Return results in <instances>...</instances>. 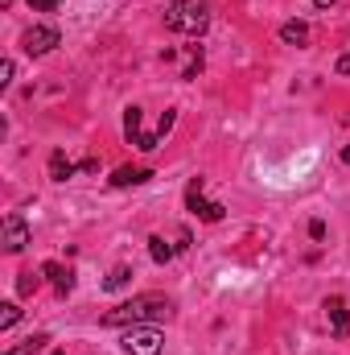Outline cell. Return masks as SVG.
Wrapping results in <instances>:
<instances>
[{"instance_id":"obj_1","label":"cell","mask_w":350,"mask_h":355,"mask_svg":"<svg viewBox=\"0 0 350 355\" xmlns=\"http://www.w3.org/2000/svg\"><path fill=\"white\" fill-rule=\"evenodd\" d=\"M169 314H174V302H169V297H161V293H140V297H132V302L107 310V314H103V327H145V322H161V318H169Z\"/></svg>"},{"instance_id":"obj_2","label":"cell","mask_w":350,"mask_h":355,"mask_svg":"<svg viewBox=\"0 0 350 355\" xmlns=\"http://www.w3.org/2000/svg\"><path fill=\"white\" fill-rule=\"evenodd\" d=\"M206 25H210V4L206 0H169L165 4V29L198 37Z\"/></svg>"},{"instance_id":"obj_3","label":"cell","mask_w":350,"mask_h":355,"mask_svg":"<svg viewBox=\"0 0 350 355\" xmlns=\"http://www.w3.org/2000/svg\"><path fill=\"white\" fill-rule=\"evenodd\" d=\"M174 120H177V112H165V116H161V124H157L153 132H145V128H140V107H128V112H124V137H128L136 149L153 153V149L165 141V132L174 128Z\"/></svg>"},{"instance_id":"obj_4","label":"cell","mask_w":350,"mask_h":355,"mask_svg":"<svg viewBox=\"0 0 350 355\" xmlns=\"http://www.w3.org/2000/svg\"><path fill=\"white\" fill-rule=\"evenodd\" d=\"M120 347H124L128 355H161L165 335H161L157 327H128L124 339H120Z\"/></svg>"},{"instance_id":"obj_5","label":"cell","mask_w":350,"mask_h":355,"mask_svg":"<svg viewBox=\"0 0 350 355\" xmlns=\"http://www.w3.org/2000/svg\"><path fill=\"white\" fill-rule=\"evenodd\" d=\"M58 42H62V37H58V29H54V25H33V29H25V33H21V50H25L29 58L50 54Z\"/></svg>"},{"instance_id":"obj_6","label":"cell","mask_w":350,"mask_h":355,"mask_svg":"<svg viewBox=\"0 0 350 355\" xmlns=\"http://www.w3.org/2000/svg\"><path fill=\"white\" fill-rule=\"evenodd\" d=\"M185 207L202 219V223H219L227 211H223V202H206L202 198V178H190V186H185Z\"/></svg>"},{"instance_id":"obj_7","label":"cell","mask_w":350,"mask_h":355,"mask_svg":"<svg viewBox=\"0 0 350 355\" xmlns=\"http://www.w3.org/2000/svg\"><path fill=\"white\" fill-rule=\"evenodd\" d=\"M25 244H29L25 219H21V215H8V219H4V252H21Z\"/></svg>"},{"instance_id":"obj_8","label":"cell","mask_w":350,"mask_h":355,"mask_svg":"<svg viewBox=\"0 0 350 355\" xmlns=\"http://www.w3.org/2000/svg\"><path fill=\"white\" fill-rule=\"evenodd\" d=\"M326 318H330V331H334L338 339L350 335V310H347L342 297H326Z\"/></svg>"},{"instance_id":"obj_9","label":"cell","mask_w":350,"mask_h":355,"mask_svg":"<svg viewBox=\"0 0 350 355\" xmlns=\"http://www.w3.org/2000/svg\"><path fill=\"white\" fill-rule=\"evenodd\" d=\"M149 178H153V170H145V166H120V170L111 174V186H120V190H124V186H145Z\"/></svg>"},{"instance_id":"obj_10","label":"cell","mask_w":350,"mask_h":355,"mask_svg":"<svg viewBox=\"0 0 350 355\" xmlns=\"http://www.w3.org/2000/svg\"><path fill=\"white\" fill-rule=\"evenodd\" d=\"M42 277H50L58 293H71V289H75V272H71V268H62L58 261H46V265H42Z\"/></svg>"},{"instance_id":"obj_11","label":"cell","mask_w":350,"mask_h":355,"mask_svg":"<svg viewBox=\"0 0 350 355\" xmlns=\"http://www.w3.org/2000/svg\"><path fill=\"white\" fill-rule=\"evenodd\" d=\"M280 42L305 46V42H309V25H305V21H284V25H280Z\"/></svg>"},{"instance_id":"obj_12","label":"cell","mask_w":350,"mask_h":355,"mask_svg":"<svg viewBox=\"0 0 350 355\" xmlns=\"http://www.w3.org/2000/svg\"><path fill=\"white\" fill-rule=\"evenodd\" d=\"M50 178H54V182H66V178H75V162H71L62 149H54V153H50Z\"/></svg>"},{"instance_id":"obj_13","label":"cell","mask_w":350,"mask_h":355,"mask_svg":"<svg viewBox=\"0 0 350 355\" xmlns=\"http://www.w3.org/2000/svg\"><path fill=\"white\" fill-rule=\"evenodd\" d=\"M174 244H165V236H153V240H149V257H153V261H157V265H169V261H174Z\"/></svg>"},{"instance_id":"obj_14","label":"cell","mask_w":350,"mask_h":355,"mask_svg":"<svg viewBox=\"0 0 350 355\" xmlns=\"http://www.w3.org/2000/svg\"><path fill=\"white\" fill-rule=\"evenodd\" d=\"M124 285H132V268H128V265L111 268V277L103 281V289H111V293H116V289H124Z\"/></svg>"},{"instance_id":"obj_15","label":"cell","mask_w":350,"mask_h":355,"mask_svg":"<svg viewBox=\"0 0 350 355\" xmlns=\"http://www.w3.org/2000/svg\"><path fill=\"white\" fill-rule=\"evenodd\" d=\"M46 343H50V335H29L21 347H12V352H4V355H33V352H42Z\"/></svg>"},{"instance_id":"obj_16","label":"cell","mask_w":350,"mask_h":355,"mask_svg":"<svg viewBox=\"0 0 350 355\" xmlns=\"http://www.w3.org/2000/svg\"><path fill=\"white\" fill-rule=\"evenodd\" d=\"M0 310H4V314H0V331H8V327L21 322V306H17V302H4Z\"/></svg>"},{"instance_id":"obj_17","label":"cell","mask_w":350,"mask_h":355,"mask_svg":"<svg viewBox=\"0 0 350 355\" xmlns=\"http://www.w3.org/2000/svg\"><path fill=\"white\" fill-rule=\"evenodd\" d=\"M33 289H37V277H33V268H25V272L17 277V293H21V297H29Z\"/></svg>"},{"instance_id":"obj_18","label":"cell","mask_w":350,"mask_h":355,"mask_svg":"<svg viewBox=\"0 0 350 355\" xmlns=\"http://www.w3.org/2000/svg\"><path fill=\"white\" fill-rule=\"evenodd\" d=\"M12 71H17V67H12V58H4V62H0V87H8V83H12Z\"/></svg>"},{"instance_id":"obj_19","label":"cell","mask_w":350,"mask_h":355,"mask_svg":"<svg viewBox=\"0 0 350 355\" xmlns=\"http://www.w3.org/2000/svg\"><path fill=\"white\" fill-rule=\"evenodd\" d=\"M62 0H29V8H37V12H54Z\"/></svg>"},{"instance_id":"obj_20","label":"cell","mask_w":350,"mask_h":355,"mask_svg":"<svg viewBox=\"0 0 350 355\" xmlns=\"http://www.w3.org/2000/svg\"><path fill=\"white\" fill-rule=\"evenodd\" d=\"M334 71H338V75H350V54H342V58H338V67H334Z\"/></svg>"},{"instance_id":"obj_21","label":"cell","mask_w":350,"mask_h":355,"mask_svg":"<svg viewBox=\"0 0 350 355\" xmlns=\"http://www.w3.org/2000/svg\"><path fill=\"white\" fill-rule=\"evenodd\" d=\"M313 4H317V8H330V4H334V0H313Z\"/></svg>"},{"instance_id":"obj_22","label":"cell","mask_w":350,"mask_h":355,"mask_svg":"<svg viewBox=\"0 0 350 355\" xmlns=\"http://www.w3.org/2000/svg\"><path fill=\"white\" fill-rule=\"evenodd\" d=\"M342 162H347V166H350V145H347V149H342Z\"/></svg>"},{"instance_id":"obj_23","label":"cell","mask_w":350,"mask_h":355,"mask_svg":"<svg viewBox=\"0 0 350 355\" xmlns=\"http://www.w3.org/2000/svg\"><path fill=\"white\" fill-rule=\"evenodd\" d=\"M58 355H62V352H58Z\"/></svg>"}]
</instances>
